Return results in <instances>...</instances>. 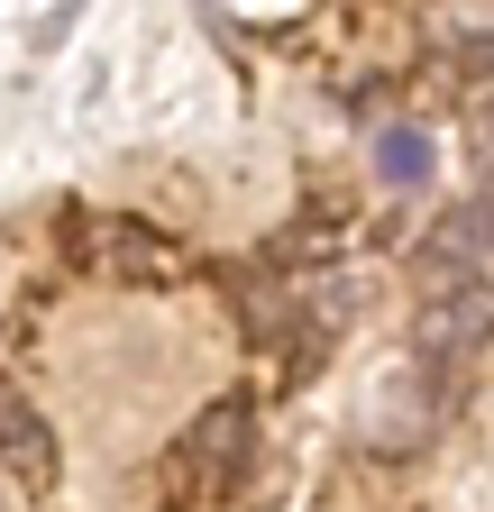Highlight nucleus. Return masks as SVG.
<instances>
[{
	"instance_id": "f257e3e1",
	"label": "nucleus",
	"mask_w": 494,
	"mask_h": 512,
	"mask_svg": "<svg viewBox=\"0 0 494 512\" xmlns=\"http://www.w3.org/2000/svg\"><path fill=\"white\" fill-rule=\"evenodd\" d=\"M247 448H257V412H247V394H220L211 412H193V430L174 439L165 503H220L247 476Z\"/></svg>"
},
{
	"instance_id": "f03ea898",
	"label": "nucleus",
	"mask_w": 494,
	"mask_h": 512,
	"mask_svg": "<svg viewBox=\"0 0 494 512\" xmlns=\"http://www.w3.org/2000/svg\"><path fill=\"white\" fill-rule=\"evenodd\" d=\"M485 339H494V275L467 266L440 293H421V311H412V357L421 366H467Z\"/></svg>"
},
{
	"instance_id": "7ed1b4c3",
	"label": "nucleus",
	"mask_w": 494,
	"mask_h": 512,
	"mask_svg": "<svg viewBox=\"0 0 494 512\" xmlns=\"http://www.w3.org/2000/svg\"><path fill=\"white\" fill-rule=\"evenodd\" d=\"M440 421H449V366H421V357H412V375H394L385 394H376V412H366V439H376L385 458H394V448L412 458V448L440 439Z\"/></svg>"
},
{
	"instance_id": "20e7f679",
	"label": "nucleus",
	"mask_w": 494,
	"mask_h": 512,
	"mask_svg": "<svg viewBox=\"0 0 494 512\" xmlns=\"http://www.w3.org/2000/svg\"><path fill=\"white\" fill-rule=\"evenodd\" d=\"M83 256H92L101 275H119V284H165V275H183V247L156 238L147 220H92L83 229Z\"/></svg>"
},
{
	"instance_id": "39448f33",
	"label": "nucleus",
	"mask_w": 494,
	"mask_h": 512,
	"mask_svg": "<svg viewBox=\"0 0 494 512\" xmlns=\"http://www.w3.org/2000/svg\"><path fill=\"white\" fill-rule=\"evenodd\" d=\"M0 458H10L28 485H46L55 476V439H46V421H37V403H19L10 384H0Z\"/></svg>"
},
{
	"instance_id": "423d86ee",
	"label": "nucleus",
	"mask_w": 494,
	"mask_h": 512,
	"mask_svg": "<svg viewBox=\"0 0 494 512\" xmlns=\"http://www.w3.org/2000/svg\"><path fill=\"white\" fill-rule=\"evenodd\" d=\"M494 247V183L476 192V202L467 211H449V229L440 238H430V256H440V266H476V256Z\"/></svg>"
},
{
	"instance_id": "0eeeda50",
	"label": "nucleus",
	"mask_w": 494,
	"mask_h": 512,
	"mask_svg": "<svg viewBox=\"0 0 494 512\" xmlns=\"http://www.w3.org/2000/svg\"><path fill=\"white\" fill-rule=\"evenodd\" d=\"M430 165H440V156H430L421 128H376V174H385L394 192H421V183H430Z\"/></svg>"
},
{
	"instance_id": "6e6552de",
	"label": "nucleus",
	"mask_w": 494,
	"mask_h": 512,
	"mask_svg": "<svg viewBox=\"0 0 494 512\" xmlns=\"http://www.w3.org/2000/svg\"><path fill=\"white\" fill-rule=\"evenodd\" d=\"M467 147L494 165V83H476V92H467Z\"/></svg>"
}]
</instances>
